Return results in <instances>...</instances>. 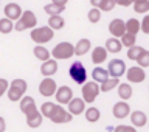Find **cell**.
Instances as JSON below:
<instances>
[{"mask_svg": "<svg viewBox=\"0 0 149 132\" xmlns=\"http://www.w3.org/2000/svg\"><path fill=\"white\" fill-rule=\"evenodd\" d=\"M26 89H28V86H26L25 79H20V78L14 79V81L9 84V87L6 90L9 101H20V98L25 95Z\"/></svg>", "mask_w": 149, "mask_h": 132, "instance_id": "1", "label": "cell"}, {"mask_svg": "<svg viewBox=\"0 0 149 132\" xmlns=\"http://www.w3.org/2000/svg\"><path fill=\"white\" fill-rule=\"evenodd\" d=\"M31 39L36 42V44L39 45H44L47 42H50L51 39L54 37V30H51V28L47 25V27H39V28H33L31 30Z\"/></svg>", "mask_w": 149, "mask_h": 132, "instance_id": "2", "label": "cell"}, {"mask_svg": "<svg viewBox=\"0 0 149 132\" xmlns=\"http://www.w3.org/2000/svg\"><path fill=\"white\" fill-rule=\"evenodd\" d=\"M37 23V17L33 11H22V16L17 19L16 25H14V30L16 31H23V30H33Z\"/></svg>", "mask_w": 149, "mask_h": 132, "instance_id": "3", "label": "cell"}, {"mask_svg": "<svg viewBox=\"0 0 149 132\" xmlns=\"http://www.w3.org/2000/svg\"><path fill=\"white\" fill-rule=\"evenodd\" d=\"M73 54H74V45H72L70 42H61V44H58L53 48V51H51V56H53L56 61L70 59Z\"/></svg>", "mask_w": 149, "mask_h": 132, "instance_id": "4", "label": "cell"}, {"mask_svg": "<svg viewBox=\"0 0 149 132\" xmlns=\"http://www.w3.org/2000/svg\"><path fill=\"white\" fill-rule=\"evenodd\" d=\"M82 100L87 103V104H92L93 101L96 100V96L100 95V86L95 81H88L82 84Z\"/></svg>", "mask_w": 149, "mask_h": 132, "instance_id": "5", "label": "cell"}, {"mask_svg": "<svg viewBox=\"0 0 149 132\" xmlns=\"http://www.w3.org/2000/svg\"><path fill=\"white\" fill-rule=\"evenodd\" d=\"M68 75L76 84H84L87 81V70L82 65V62H79V61H76V62H73L70 65Z\"/></svg>", "mask_w": 149, "mask_h": 132, "instance_id": "6", "label": "cell"}, {"mask_svg": "<svg viewBox=\"0 0 149 132\" xmlns=\"http://www.w3.org/2000/svg\"><path fill=\"white\" fill-rule=\"evenodd\" d=\"M48 118L53 121V123L61 124V123H70L72 118H73V115L70 114L68 110H65L62 106L54 104V107H53V110H51V114H50Z\"/></svg>", "mask_w": 149, "mask_h": 132, "instance_id": "7", "label": "cell"}, {"mask_svg": "<svg viewBox=\"0 0 149 132\" xmlns=\"http://www.w3.org/2000/svg\"><path fill=\"white\" fill-rule=\"evenodd\" d=\"M107 72H109L110 76H115V78H120V76H123L124 72H126V67L127 65L124 64V61H121V59H112L109 64H107Z\"/></svg>", "mask_w": 149, "mask_h": 132, "instance_id": "8", "label": "cell"}, {"mask_svg": "<svg viewBox=\"0 0 149 132\" xmlns=\"http://www.w3.org/2000/svg\"><path fill=\"white\" fill-rule=\"evenodd\" d=\"M126 78H127L129 82L138 84V82H143L146 79V73H144V68L140 67V65L138 67H130L126 72Z\"/></svg>", "mask_w": 149, "mask_h": 132, "instance_id": "9", "label": "cell"}, {"mask_svg": "<svg viewBox=\"0 0 149 132\" xmlns=\"http://www.w3.org/2000/svg\"><path fill=\"white\" fill-rule=\"evenodd\" d=\"M56 89H58V86H56L54 79H51V76H45V79H42V82L39 84V92L42 96L54 95Z\"/></svg>", "mask_w": 149, "mask_h": 132, "instance_id": "10", "label": "cell"}, {"mask_svg": "<svg viewBox=\"0 0 149 132\" xmlns=\"http://www.w3.org/2000/svg\"><path fill=\"white\" fill-rule=\"evenodd\" d=\"M54 96H56V101H58L59 104H68V101L73 98V92L68 86H61V87L56 89Z\"/></svg>", "mask_w": 149, "mask_h": 132, "instance_id": "11", "label": "cell"}, {"mask_svg": "<svg viewBox=\"0 0 149 132\" xmlns=\"http://www.w3.org/2000/svg\"><path fill=\"white\" fill-rule=\"evenodd\" d=\"M86 110V101L82 98H72L68 101V112L72 115H81Z\"/></svg>", "mask_w": 149, "mask_h": 132, "instance_id": "12", "label": "cell"}, {"mask_svg": "<svg viewBox=\"0 0 149 132\" xmlns=\"http://www.w3.org/2000/svg\"><path fill=\"white\" fill-rule=\"evenodd\" d=\"M109 31L113 37H121L126 33V23L121 19H113L109 23Z\"/></svg>", "mask_w": 149, "mask_h": 132, "instance_id": "13", "label": "cell"}, {"mask_svg": "<svg viewBox=\"0 0 149 132\" xmlns=\"http://www.w3.org/2000/svg\"><path fill=\"white\" fill-rule=\"evenodd\" d=\"M112 112H113V117L115 118H126V117H129L130 114V107L126 101L121 100L120 103H116V104H113V109H112Z\"/></svg>", "mask_w": 149, "mask_h": 132, "instance_id": "14", "label": "cell"}, {"mask_svg": "<svg viewBox=\"0 0 149 132\" xmlns=\"http://www.w3.org/2000/svg\"><path fill=\"white\" fill-rule=\"evenodd\" d=\"M130 117V121H132V126L134 128H143V126H146V123H148V117H146V114L144 112H141V110H134V112H130L129 114Z\"/></svg>", "mask_w": 149, "mask_h": 132, "instance_id": "15", "label": "cell"}, {"mask_svg": "<svg viewBox=\"0 0 149 132\" xmlns=\"http://www.w3.org/2000/svg\"><path fill=\"white\" fill-rule=\"evenodd\" d=\"M3 13H5V17L11 19V20H17L22 16V8L17 3H8L3 9Z\"/></svg>", "mask_w": 149, "mask_h": 132, "instance_id": "16", "label": "cell"}, {"mask_svg": "<svg viewBox=\"0 0 149 132\" xmlns=\"http://www.w3.org/2000/svg\"><path fill=\"white\" fill-rule=\"evenodd\" d=\"M56 72H58V62H56V59H47L42 62L40 73L44 76H53Z\"/></svg>", "mask_w": 149, "mask_h": 132, "instance_id": "17", "label": "cell"}, {"mask_svg": "<svg viewBox=\"0 0 149 132\" xmlns=\"http://www.w3.org/2000/svg\"><path fill=\"white\" fill-rule=\"evenodd\" d=\"M36 109H37V107H36L34 98H31V96H22L20 98V110L25 114V117L33 114Z\"/></svg>", "mask_w": 149, "mask_h": 132, "instance_id": "18", "label": "cell"}, {"mask_svg": "<svg viewBox=\"0 0 149 132\" xmlns=\"http://www.w3.org/2000/svg\"><path fill=\"white\" fill-rule=\"evenodd\" d=\"M106 59H107V50L104 47H95L92 51V62L100 65V64L104 62Z\"/></svg>", "mask_w": 149, "mask_h": 132, "instance_id": "19", "label": "cell"}, {"mask_svg": "<svg viewBox=\"0 0 149 132\" xmlns=\"http://www.w3.org/2000/svg\"><path fill=\"white\" fill-rule=\"evenodd\" d=\"M42 121H44V115H42L40 110H37V109L33 112V114L26 115V124L30 126V128H33V129L39 128V126L42 124Z\"/></svg>", "mask_w": 149, "mask_h": 132, "instance_id": "20", "label": "cell"}, {"mask_svg": "<svg viewBox=\"0 0 149 132\" xmlns=\"http://www.w3.org/2000/svg\"><path fill=\"white\" fill-rule=\"evenodd\" d=\"M104 48L107 50V53H120L121 48H123V44H121L120 37H113L112 36L110 39L106 41V47Z\"/></svg>", "mask_w": 149, "mask_h": 132, "instance_id": "21", "label": "cell"}, {"mask_svg": "<svg viewBox=\"0 0 149 132\" xmlns=\"http://www.w3.org/2000/svg\"><path fill=\"white\" fill-rule=\"evenodd\" d=\"M90 47H92V42L88 41V39H79L76 42V45H74V54L76 56H82V54H87V51L90 50Z\"/></svg>", "mask_w": 149, "mask_h": 132, "instance_id": "22", "label": "cell"}, {"mask_svg": "<svg viewBox=\"0 0 149 132\" xmlns=\"http://www.w3.org/2000/svg\"><path fill=\"white\" fill-rule=\"evenodd\" d=\"M92 78H93L95 82L101 84V82H104L106 79L109 78V72H107L106 68H102V67H95L93 72H92Z\"/></svg>", "mask_w": 149, "mask_h": 132, "instance_id": "23", "label": "cell"}, {"mask_svg": "<svg viewBox=\"0 0 149 132\" xmlns=\"http://www.w3.org/2000/svg\"><path fill=\"white\" fill-rule=\"evenodd\" d=\"M48 27L51 28V30H62V28L65 27L64 17H61V14L50 16V17H48Z\"/></svg>", "mask_w": 149, "mask_h": 132, "instance_id": "24", "label": "cell"}, {"mask_svg": "<svg viewBox=\"0 0 149 132\" xmlns=\"http://www.w3.org/2000/svg\"><path fill=\"white\" fill-rule=\"evenodd\" d=\"M118 84H120V79H118V78H115V76L107 78L104 82L100 84V90H101V92H110L112 89L118 87Z\"/></svg>", "mask_w": 149, "mask_h": 132, "instance_id": "25", "label": "cell"}, {"mask_svg": "<svg viewBox=\"0 0 149 132\" xmlns=\"http://www.w3.org/2000/svg\"><path fill=\"white\" fill-rule=\"evenodd\" d=\"M118 96L123 101H127L129 98H132V87H130V84H118Z\"/></svg>", "mask_w": 149, "mask_h": 132, "instance_id": "26", "label": "cell"}, {"mask_svg": "<svg viewBox=\"0 0 149 132\" xmlns=\"http://www.w3.org/2000/svg\"><path fill=\"white\" fill-rule=\"evenodd\" d=\"M33 53H34V56H36V58L39 59V61H42V62H44V61H47V59H50V56H51V54H50V51L47 50L44 45H39V44L34 47Z\"/></svg>", "mask_w": 149, "mask_h": 132, "instance_id": "27", "label": "cell"}, {"mask_svg": "<svg viewBox=\"0 0 149 132\" xmlns=\"http://www.w3.org/2000/svg\"><path fill=\"white\" fill-rule=\"evenodd\" d=\"M86 112V120L88 121V123H96L98 120L101 118V112L100 109H96V107H88Z\"/></svg>", "mask_w": 149, "mask_h": 132, "instance_id": "28", "label": "cell"}, {"mask_svg": "<svg viewBox=\"0 0 149 132\" xmlns=\"http://www.w3.org/2000/svg\"><path fill=\"white\" fill-rule=\"evenodd\" d=\"M65 9V5H56V3H48L44 6V11L50 16H56V14H61Z\"/></svg>", "mask_w": 149, "mask_h": 132, "instance_id": "29", "label": "cell"}, {"mask_svg": "<svg viewBox=\"0 0 149 132\" xmlns=\"http://www.w3.org/2000/svg\"><path fill=\"white\" fill-rule=\"evenodd\" d=\"M14 30V25H13V20L8 17L5 19H0V33L2 34H8V33H11Z\"/></svg>", "mask_w": 149, "mask_h": 132, "instance_id": "30", "label": "cell"}, {"mask_svg": "<svg viewBox=\"0 0 149 132\" xmlns=\"http://www.w3.org/2000/svg\"><path fill=\"white\" fill-rule=\"evenodd\" d=\"M138 31H140V22L137 19H129L126 22V33H132V34L137 36Z\"/></svg>", "mask_w": 149, "mask_h": 132, "instance_id": "31", "label": "cell"}, {"mask_svg": "<svg viewBox=\"0 0 149 132\" xmlns=\"http://www.w3.org/2000/svg\"><path fill=\"white\" fill-rule=\"evenodd\" d=\"M144 51L143 47H140V45H132V47H129V50H127V58L130 61H137L138 59V56L141 54Z\"/></svg>", "mask_w": 149, "mask_h": 132, "instance_id": "32", "label": "cell"}, {"mask_svg": "<svg viewBox=\"0 0 149 132\" xmlns=\"http://www.w3.org/2000/svg\"><path fill=\"white\" fill-rule=\"evenodd\" d=\"M120 41H121V44H123V47H132L135 45V41H137V36L132 34V33H124L123 36L120 37Z\"/></svg>", "mask_w": 149, "mask_h": 132, "instance_id": "33", "label": "cell"}, {"mask_svg": "<svg viewBox=\"0 0 149 132\" xmlns=\"http://www.w3.org/2000/svg\"><path fill=\"white\" fill-rule=\"evenodd\" d=\"M101 9H98V8H92L90 11H88L87 14V19H88V22H92V23H98L101 20Z\"/></svg>", "mask_w": 149, "mask_h": 132, "instance_id": "34", "label": "cell"}, {"mask_svg": "<svg viewBox=\"0 0 149 132\" xmlns=\"http://www.w3.org/2000/svg\"><path fill=\"white\" fill-rule=\"evenodd\" d=\"M134 11L137 14H144L149 11V0H144V2L140 3H134Z\"/></svg>", "mask_w": 149, "mask_h": 132, "instance_id": "35", "label": "cell"}, {"mask_svg": "<svg viewBox=\"0 0 149 132\" xmlns=\"http://www.w3.org/2000/svg\"><path fill=\"white\" fill-rule=\"evenodd\" d=\"M116 6L115 0H101V3L98 5V9H101V11H112Z\"/></svg>", "mask_w": 149, "mask_h": 132, "instance_id": "36", "label": "cell"}, {"mask_svg": "<svg viewBox=\"0 0 149 132\" xmlns=\"http://www.w3.org/2000/svg\"><path fill=\"white\" fill-rule=\"evenodd\" d=\"M137 64L140 65V67H149V51L148 50H144L141 54L138 56V59H137Z\"/></svg>", "mask_w": 149, "mask_h": 132, "instance_id": "37", "label": "cell"}, {"mask_svg": "<svg viewBox=\"0 0 149 132\" xmlns=\"http://www.w3.org/2000/svg\"><path fill=\"white\" fill-rule=\"evenodd\" d=\"M53 107H54V103H50V101L44 103V104H42V107H40V114L48 118L50 114H51V110H53Z\"/></svg>", "mask_w": 149, "mask_h": 132, "instance_id": "38", "label": "cell"}, {"mask_svg": "<svg viewBox=\"0 0 149 132\" xmlns=\"http://www.w3.org/2000/svg\"><path fill=\"white\" fill-rule=\"evenodd\" d=\"M140 30H141L144 34H149V16H144L141 23H140Z\"/></svg>", "mask_w": 149, "mask_h": 132, "instance_id": "39", "label": "cell"}, {"mask_svg": "<svg viewBox=\"0 0 149 132\" xmlns=\"http://www.w3.org/2000/svg\"><path fill=\"white\" fill-rule=\"evenodd\" d=\"M113 132H137V129L134 126H124V124H120L113 128Z\"/></svg>", "mask_w": 149, "mask_h": 132, "instance_id": "40", "label": "cell"}, {"mask_svg": "<svg viewBox=\"0 0 149 132\" xmlns=\"http://www.w3.org/2000/svg\"><path fill=\"white\" fill-rule=\"evenodd\" d=\"M8 87H9V82L6 81V79L0 78V98H2V96L5 95V93H6Z\"/></svg>", "mask_w": 149, "mask_h": 132, "instance_id": "41", "label": "cell"}, {"mask_svg": "<svg viewBox=\"0 0 149 132\" xmlns=\"http://www.w3.org/2000/svg\"><path fill=\"white\" fill-rule=\"evenodd\" d=\"M116 5H121V6H129V5H132V0H115Z\"/></svg>", "mask_w": 149, "mask_h": 132, "instance_id": "42", "label": "cell"}, {"mask_svg": "<svg viewBox=\"0 0 149 132\" xmlns=\"http://www.w3.org/2000/svg\"><path fill=\"white\" fill-rule=\"evenodd\" d=\"M5 129H6V121H5V118L0 117V132H5Z\"/></svg>", "mask_w": 149, "mask_h": 132, "instance_id": "43", "label": "cell"}, {"mask_svg": "<svg viewBox=\"0 0 149 132\" xmlns=\"http://www.w3.org/2000/svg\"><path fill=\"white\" fill-rule=\"evenodd\" d=\"M68 0H51V3H56V5H67Z\"/></svg>", "mask_w": 149, "mask_h": 132, "instance_id": "44", "label": "cell"}, {"mask_svg": "<svg viewBox=\"0 0 149 132\" xmlns=\"http://www.w3.org/2000/svg\"><path fill=\"white\" fill-rule=\"evenodd\" d=\"M101 3V0H90V5L93 8H98V5Z\"/></svg>", "mask_w": 149, "mask_h": 132, "instance_id": "45", "label": "cell"}, {"mask_svg": "<svg viewBox=\"0 0 149 132\" xmlns=\"http://www.w3.org/2000/svg\"><path fill=\"white\" fill-rule=\"evenodd\" d=\"M107 132H113V128H112V126H109V128H107Z\"/></svg>", "mask_w": 149, "mask_h": 132, "instance_id": "46", "label": "cell"}, {"mask_svg": "<svg viewBox=\"0 0 149 132\" xmlns=\"http://www.w3.org/2000/svg\"><path fill=\"white\" fill-rule=\"evenodd\" d=\"M140 2H144V0H132V3H140Z\"/></svg>", "mask_w": 149, "mask_h": 132, "instance_id": "47", "label": "cell"}]
</instances>
